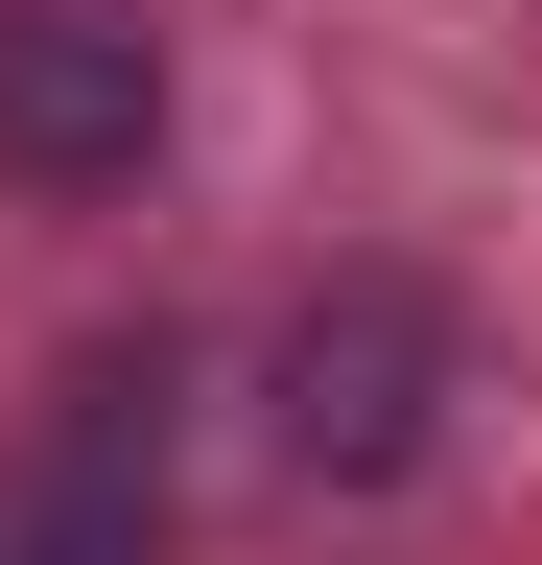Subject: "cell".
I'll return each mask as SVG.
<instances>
[{
	"label": "cell",
	"instance_id": "obj_1",
	"mask_svg": "<svg viewBox=\"0 0 542 565\" xmlns=\"http://www.w3.org/2000/svg\"><path fill=\"white\" fill-rule=\"evenodd\" d=\"M166 542V353H72L0 448V565H142Z\"/></svg>",
	"mask_w": 542,
	"mask_h": 565
},
{
	"label": "cell",
	"instance_id": "obj_3",
	"mask_svg": "<svg viewBox=\"0 0 542 565\" xmlns=\"http://www.w3.org/2000/svg\"><path fill=\"white\" fill-rule=\"evenodd\" d=\"M425 307H401V282H354V307H307V353H284V448L307 471H401L425 448Z\"/></svg>",
	"mask_w": 542,
	"mask_h": 565
},
{
	"label": "cell",
	"instance_id": "obj_2",
	"mask_svg": "<svg viewBox=\"0 0 542 565\" xmlns=\"http://www.w3.org/2000/svg\"><path fill=\"white\" fill-rule=\"evenodd\" d=\"M166 141V47L118 0H0V166L24 189H118Z\"/></svg>",
	"mask_w": 542,
	"mask_h": 565
}]
</instances>
